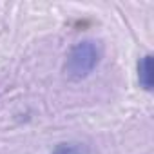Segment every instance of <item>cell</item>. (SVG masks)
I'll return each instance as SVG.
<instances>
[{
    "instance_id": "6da1fadb",
    "label": "cell",
    "mask_w": 154,
    "mask_h": 154,
    "mask_svg": "<svg viewBox=\"0 0 154 154\" xmlns=\"http://www.w3.org/2000/svg\"><path fill=\"white\" fill-rule=\"evenodd\" d=\"M100 47L93 40L78 42L67 54L65 60V74L71 80H84L96 69L100 63Z\"/></svg>"
},
{
    "instance_id": "3957f363",
    "label": "cell",
    "mask_w": 154,
    "mask_h": 154,
    "mask_svg": "<svg viewBox=\"0 0 154 154\" xmlns=\"http://www.w3.org/2000/svg\"><path fill=\"white\" fill-rule=\"evenodd\" d=\"M51 154H89V150L80 143H60Z\"/></svg>"
},
{
    "instance_id": "7a4b0ae2",
    "label": "cell",
    "mask_w": 154,
    "mask_h": 154,
    "mask_svg": "<svg viewBox=\"0 0 154 154\" xmlns=\"http://www.w3.org/2000/svg\"><path fill=\"white\" fill-rule=\"evenodd\" d=\"M138 80H140V85L145 91L152 89L154 76H152V56L150 54H145L138 63Z\"/></svg>"
}]
</instances>
